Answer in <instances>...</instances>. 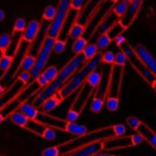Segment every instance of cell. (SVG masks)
Returning a JSON list of instances; mask_svg holds the SVG:
<instances>
[{"label":"cell","instance_id":"obj_1","mask_svg":"<svg viewBox=\"0 0 156 156\" xmlns=\"http://www.w3.org/2000/svg\"><path fill=\"white\" fill-rule=\"evenodd\" d=\"M86 62L87 60L85 59L82 53L75 55L60 69V70H58V73L55 80L48 86L40 90L38 93L34 96L31 103L35 107L39 109L44 101L52 96L53 94L57 93Z\"/></svg>","mask_w":156,"mask_h":156},{"label":"cell","instance_id":"obj_2","mask_svg":"<svg viewBox=\"0 0 156 156\" xmlns=\"http://www.w3.org/2000/svg\"><path fill=\"white\" fill-rule=\"evenodd\" d=\"M101 64V53L99 52L92 59L87 61L69 80L68 82L57 92L60 100L63 101L69 98L74 92H76L86 81L89 74Z\"/></svg>","mask_w":156,"mask_h":156},{"label":"cell","instance_id":"obj_3","mask_svg":"<svg viewBox=\"0 0 156 156\" xmlns=\"http://www.w3.org/2000/svg\"><path fill=\"white\" fill-rule=\"evenodd\" d=\"M113 136H114V133H113V128L112 125V126L99 128L91 132H88L84 135L78 136L74 139L59 144L57 146L59 150L60 156H65L85 145H88L90 144H92L98 141H103L105 139H108Z\"/></svg>","mask_w":156,"mask_h":156},{"label":"cell","instance_id":"obj_4","mask_svg":"<svg viewBox=\"0 0 156 156\" xmlns=\"http://www.w3.org/2000/svg\"><path fill=\"white\" fill-rule=\"evenodd\" d=\"M41 89L38 87L35 80L23 87L7 103L0 108V125L7 118H9L12 113L19 110L20 106L23 103L27 102L30 96L37 93V91H39Z\"/></svg>","mask_w":156,"mask_h":156},{"label":"cell","instance_id":"obj_5","mask_svg":"<svg viewBox=\"0 0 156 156\" xmlns=\"http://www.w3.org/2000/svg\"><path fill=\"white\" fill-rule=\"evenodd\" d=\"M70 0H59L58 6H57V12L50 22V24L48 27L46 35L48 37H52L54 39L58 38L60 36L62 29L65 26V23L68 18V15L70 10Z\"/></svg>","mask_w":156,"mask_h":156},{"label":"cell","instance_id":"obj_6","mask_svg":"<svg viewBox=\"0 0 156 156\" xmlns=\"http://www.w3.org/2000/svg\"><path fill=\"white\" fill-rule=\"evenodd\" d=\"M120 48L125 53V55L127 57V61L130 62V64L133 66V68L151 86L153 84V82L156 80V78L147 69V67L144 65V63L142 61V59L138 57V55L136 54V52L134 51V48L131 46V44L126 40L120 46Z\"/></svg>","mask_w":156,"mask_h":156},{"label":"cell","instance_id":"obj_7","mask_svg":"<svg viewBox=\"0 0 156 156\" xmlns=\"http://www.w3.org/2000/svg\"><path fill=\"white\" fill-rule=\"evenodd\" d=\"M55 39L52 37H48L45 36L40 48L38 49L37 55L36 57V62L33 69L31 70V78L33 80H35L40 73L45 69L51 53L53 52V45H54Z\"/></svg>","mask_w":156,"mask_h":156},{"label":"cell","instance_id":"obj_8","mask_svg":"<svg viewBox=\"0 0 156 156\" xmlns=\"http://www.w3.org/2000/svg\"><path fill=\"white\" fill-rule=\"evenodd\" d=\"M123 71H124V67L112 65V68L110 69V75H109L108 97L120 98Z\"/></svg>","mask_w":156,"mask_h":156},{"label":"cell","instance_id":"obj_9","mask_svg":"<svg viewBox=\"0 0 156 156\" xmlns=\"http://www.w3.org/2000/svg\"><path fill=\"white\" fill-rule=\"evenodd\" d=\"M95 90L90 87L86 82L78 90V93L76 95V98L72 101V104L70 106L71 109L77 111L79 113L81 114L82 111L85 109L88 101L93 95Z\"/></svg>","mask_w":156,"mask_h":156},{"label":"cell","instance_id":"obj_10","mask_svg":"<svg viewBox=\"0 0 156 156\" xmlns=\"http://www.w3.org/2000/svg\"><path fill=\"white\" fill-rule=\"evenodd\" d=\"M103 151H115L133 147L132 135H124L121 137H111L102 141Z\"/></svg>","mask_w":156,"mask_h":156},{"label":"cell","instance_id":"obj_11","mask_svg":"<svg viewBox=\"0 0 156 156\" xmlns=\"http://www.w3.org/2000/svg\"><path fill=\"white\" fill-rule=\"evenodd\" d=\"M143 3L144 0H132V2L129 4V7L126 14L119 20L120 25L122 27L124 30L128 29L133 24L141 11Z\"/></svg>","mask_w":156,"mask_h":156},{"label":"cell","instance_id":"obj_12","mask_svg":"<svg viewBox=\"0 0 156 156\" xmlns=\"http://www.w3.org/2000/svg\"><path fill=\"white\" fill-rule=\"evenodd\" d=\"M134 51L138 55V57L142 59L147 69L151 71V73L156 78V58L150 53V51L142 44H138L135 46Z\"/></svg>","mask_w":156,"mask_h":156},{"label":"cell","instance_id":"obj_13","mask_svg":"<svg viewBox=\"0 0 156 156\" xmlns=\"http://www.w3.org/2000/svg\"><path fill=\"white\" fill-rule=\"evenodd\" d=\"M40 27H41V24L38 20L37 19L30 20L27 23L24 32L22 33V40L28 43L29 45H32L35 42L37 37L38 36Z\"/></svg>","mask_w":156,"mask_h":156},{"label":"cell","instance_id":"obj_14","mask_svg":"<svg viewBox=\"0 0 156 156\" xmlns=\"http://www.w3.org/2000/svg\"><path fill=\"white\" fill-rule=\"evenodd\" d=\"M101 151H103L102 141H98L79 148L65 156H93L98 153H101Z\"/></svg>","mask_w":156,"mask_h":156},{"label":"cell","instance_id":"obj_15","mask_svg":"<svg viewBox=\"0 0 156 156\" xmlns=\"http://www.w3.org/2000/svg\"><path fill=\"white\" fill-rule=\"evenodd\" d=\"M138 133H140L144 141H146L152 147L153 149L156 152V133L150 127L148 126L146 123L144 122H142L140 124V126L138 127L137 131H136Z\"/></svg>","mask_w":156,"mask_h":156},{"label":"cell","instance_id":"obj_16","mask_svg":"<svg viewBox=\"0 0 156 156\" xmlns=\"http://www.w3.org/2000/svg\"><path fill=\"white\" fill-rule=\"evenodd\" d=\"M35 62H36V57H34L33 55L27 52L23 56V58L19 63V66L13 76V79L16 77V73L19 71H30L31 72V70L33 69V68L35 66Z\"/></svg>","mask_w":156,"mask_h":156},{"label":"cell","instance_id":"obj_17","mask_svg":"<svg viewBox=\"0 0 156 156\" xmlns=\"http://www.w3.org/2000/svg\"><path fill=\"white\" fill-rule=\"evenodd\" d=\"M61 102H62V101L58 97V93H55L52 96H50L49 98H48L47 100H45L39 108L41 109L42 112L49 113L52 111H54L57 107H58L61 104Z\"/></svg>","mask_w":156,"mask_h":156},{"label":"cell","instance_id":"obj_18","mask_svg":"<svg viewBox=\"0 0 156 156\" xmlns=\"http://www.w3.org/2000/svg\"><path fill=\"white\" fill-rule=\"evenodd\" d=\"M17 83H18V80H16L15 82H13L9 86V88L7 89V90L5 91V93L3 94V96L0 97V108L2 106H4L5 103H7L23 87H25V86H21V87H18L17 88Z\"/></svg>","mask_w":156,"mask_h":156},{"label":"cell","instance_id":"obj_19","mask_svg":"<svg viewBox=\"0 0 156 156\" xmlns=\"http://www.w3.org/2000/svg\"><path fill=\"white\" fill-rule=\"evenodd\" d=\"M64 133H67L69 134H71V135L78 137V136H81V135L86 134L88 133V128L83 124L68 122Z\"/></svg>","mask_w":156,"mask_h":156},{"label":"cell","instance_id":"obj_20","mask_svg":"<svg viewBox=\"0 0 156 156\" xmlns=\"http://www.w3.org/2000/svg\"><path fill=\"white\" fill-rule=\"evenodd\" d=\"M19 112H22L26 117H27L28 119L30 120H34L36 121L40 111L38 110V108L35 107L32 103H29V102H25L23 103L20 108H19Z\"/></svg>","mask_w":156,"mask_h":156},{"label":"cell","instance_id":"obj_21","mask_svg":"<svg viewBox=\"0 0 156 156\" xmlns=\"http://www.w3.org/2000/svg\"><path fill=\"white\" fill-rule=\"evenodd\" d=\"M85 31H86V26L75 21L68 32V37L69 38L75 40L79 37H81L84 35Z\"/></svg>","mask_w":156,"mask_h":156},{"label":"cell","instance_id":"obj_22","mask_svg":"<svg viewBox=\"0 0 156 156\" xmlns=\"http://www.w3.org/2000/svg\"><path fill=\"white\" fill-rule=\"evenodd\" d=\"M11 122L13 124H15L16 126L21 128V129H24L26 128V126L28 124L30 119H28L27 117H26L22 112H20L19 111H16L14 113H12L9 117Z\"/></svg>","mask_w":156,"mask_h":156},{"label":"cell","instance_id":"obj_23","mask_svg":"<svg viewBox=\"0 0 156 156\" xmlns=\"http://www.w3.org/2000/svg\"><path fill=\"white\" fill-rule=\"evenodd\" d=\"M14 61V57L11 55H1L0 56V80L5 76L6 72L9 70V69L11 68L12 64Z\"/></svg>","mask_w":156,"mask_h":156},{"label":"cell","instance_id":"obj_24","mask_svg":"<svg viewBox=\"0 0 156 156\" xmlns=\"http://www.w3.org/2000/svg\"><path fill=\"white\" fill-rule=\"evenodd\" d=\"M101 80H102V73L101 71H98L97 69H95V70H93L92 72H90L89 74V76H88V78H87L85 82L90 87H91L92 89L96 90V88L101 83Z\"/></svg>","mask_w":156,"mask_h":156},{"label":"cell","instance_id":"obj_25","mask_svg":"<svg viewBox=\"0 0 156 156\" xmlns=\"http://www.w3.org/2000/svg\"><path fill=\"white\" fill-rule=\"evenodd\" d=\"M12 43V37L9 33L4 32L0 35V53L2 55L6 54L9 47Z\"/></svg>","mask_w":156,"mask_h":156},{"label":"cell","instance_id":"obj_26","mask_svg":"<svg viewBox=\"0 0 156 156\" xmlns=\"http://www.w3.org/2000/svg\"><path fill=\"white\" fill-rule=\"evenodd\" d=\"M112 39L111 38L109 34L107 32H104L97 38L95 45L99 50H104L107 48H109V46L112 44Z\"/></svg>","mask_w":156,"mask_h":156},{"label":"cell","instance_id":"obj_27","mask_svg":"<svg viewBox=\"0 0 156 156\" xmlns=\"http://www.w3.org/2000/svg\"><path fill=\"white\" fill-rule=\"evenodd\" d=\"M87 45H88V40L85 37H79L74 40V42L71 46V51L75 55L81 54Z\"/></svg>","mask_w":156,"mask_h":156},{"label":"cell","instance_id":"obj_28","mask_svg":"<svg viewBox=\"0 0 156 156\" xmlns=\"http://www.w3.org/2000/svg\"><path fill=\"white\" fill-rule=\"evenodd\" d=\"M58 73V69L56 66L51 65V66H49L48 68H45V69L40 74L46 79V80L49 84L50 82H52L55 80V78L57 77Z\"/></svg>","mask_w":156,"mask_h":156},{"label":"cell","instance_id":"obj_29","mask_svg":"<svg viewBox=\"0 0 156 156\" xmlns=\"http://www.w3.org/2000/svg\"><path fill=\"white\" fill-rule=\"evenodd\" d=\"M98 53H99V49L96 47L95 43H88V45L86 46V48L82 52V55L84 56L85 59L89 61L92 59Z\"/></svg>","mask_w":156,"mask_h":156},{"label":"cell","instance_id":"obj_30","mask_svg":"<svg viewBox=\"0 0 156 156\" xmlns=\"http://www.w3.org/2000/svg\"><path fill=\"white\" fill-rule=\"evenodd\" d=\"M128 7H129V4L124 3L122 1H120V2H118V3L115 4L114 7L112 9V12H113V14L119 19H121L126 14V12L128 10Z\"/></svg>","mask_w":156,"mask_h":156},{"label":"cell","instance_id":"obj_31","mask_svg":"<svg viewBox=\"0 0 156 156\" xmlns=\"http://www.w3.org/2000/svg\"><path fill=\"white\" fill-rule=\"evenodd\" d=\"M27 20L24 17H16L13 26V32L12 33H18L22 34L27 27Z\"/></svg>","mask_w":156,"mask_h":156},{"label":"cell","instance_id":"obj_32","mask_svg":"<svg viewBox=\"0 0 156 156\" xmlns=\"http://www.w3.org/2000/svg\"><path fill=\"white\" fill-rule=\"evenodd\" d=\"M57 12V7L53 5H48L42 14V19L47 20V21H52V19L54 18L55 15Z\"/></svg>","mask_w":156,"mask_h":156},{"label":"cell","instance_id":"obj_33","mask_svg":"<svg viewBox=\"0 0 156 156\" xmlns=\"http://www.w3.org/2000/svg\"><path fill=\"white\" fill-rule=\"evenodd\" d=\"M106 108L110 112H114L119 109L120 99L116 97H107L106 99Z\"/></svg>","mask_w":156,"mask_h":156},{"label":"cell","instance_id":"obj_34","mask_svg":"<svg viewBox=\"0 0 156 156\" xmlns=\"http://www.w3.org/2000/svg\"><path fill=\"white\" fill-rule=\"evenodd\" d=\"M66 46H67V40H62V39H55V42H54V45H53V52L55 54H58V55H60L62 54L64 51H65V48H66Z\"/></svg>","mask_w":156,"mask_h":156},{"label":"cell","instance_id":"obj_35","mask_svg":"<svg viewBox=\"0 0 156 156\" xmlns=\"http://www.w3.org/2000/svg\"><path fill=\"white\" fill-rule=\"evenodd\" d=\"M42 139L48 141V142H52L56 139L57 137V134H56V132L54 129L52 128H49V127H46L45 130L43 131L41 136H40Z\"/></svg>","mask_w":156,"mask_h":156},{"label":"cell","instance_id":"obj_36","mask_svg":"<svg viewBox=\"0 0 156 156\" xmlns=\"http://www.w3.org/2000/svg\"><path fill=\"white\" fill-rule=\"evenodd\" d=\"M16 80L23 86H26V85L28 84L29 80H32V78H31V72L30 71H19Z\"/></svg>","mask_w":156,"mask_h":156},{"label":"cell","instance_id":"obj_37","mask_svg":"<svg viewBox=\"0 0 156 156\" xmlns=\"http://www.w3.org/2000/svg\"><path fill=\"white\" fill-rule=\"evenodd\" d=\"M126 62H127V57L122 50H121L117 54H115V59H114L113 65H116L119 67H124Z\"/></svg>","mask_w":156,"mask_h":156},{"label":"cell","instance_id":"obj_38","mask_svg":"<svg viewBox=\"0 0 156 156\" xmlns=\"http://www.w3.org/2000/svg\"><path fill=\"white\" fill-rule=\"evenodd\" d=\"M114 59H115V54L112 51H105L101 53V62L108 65H113Z\"/></svg>","mask_w":156,"mask_h":156},{"label":"cell","instance_id":"obj_39","mask_svg":"<svg viewBox=\"0 0 156 156\" xmlns=\"http://www.w3.org/2000/svg\"><path fill=\"white\" fill-rule=\"evenodd\" d=\"M112 128H113V133H114L115 137H121V136L126 135L127 130H126V127L124 124L117 123V124L112 125Z\"/></svg>","mask_w":156,"mask_h":156},{"label":"cell","instance_id":"obj_40","mask_svg":"<svg viewBox=\"0 0 156 156\" xmlns=\"http://www.w3.org/2000/svg\"><path fill=\"white\" fill-rule=\"evenodd\" d=\"M41 156H60V154L58 146L53 145L45 148L41 153Z\"/></svg>","mask_w":156,"mask_h":156},{"label":"cell","instance_id":"obj_41","mask_svg":"<svg viewBox=\"0 0 156 156\" xmlns=\"http://www.w3.org/2000/svg\"><path fill=\"white\" fill-rule=\"evenodd\" d=\"M126 122L128 124L129 127H131L133 130L137 131L138 127L140 126V124L143 122L139 118L135 117V116H130L126 119Z\"/></svg>","mask_w":156,"mask_h":156},{"label":"cell","instance_id":"obj_42","mask_svg":"<svg viewBox=\"0 0 156 156\" xmlns=\"http://www.w3.org/2000/svg\"><path fill=\"white\" fill-rule=\"evenodd\" d=\"M80 116V113H79L77 111L69 108L67 114H66V121L69 122H76L79 119V117Z\"/></svg>","mask_w":156,"mask_h":156},{"label":"cell","instance_id":"obj_43","mask_svg":"<svg viewBox=\"0 0 156 156\" xmlns=\"http://www.w3.org/2000/svg\"><path fill=\"white\" fill-rule=\"evenodd\" d=\"M85 0H70V8L76 11H80L83 7Z\"/></svg>","mask_w":156,"mask_h":156},{"label":"cell","instance_id":"obj_44","mask_svg":"<svg viewBox=\"0 0 156 156\" xmlns=\"http://www.w3.org/2000/svg\"><path fill=\"white\" fill-rule=\"evenodd\" d=\"M132 139H133V145H134V146L143 144L144 141V137H143L140 133H136L135 134H133V135H132Z\"/></svg>","mask_w":156,"mask_h":156},{"label":"cell","instance_id":"obj_45","mask_svg":"<svg viewBox=\"0 0 156 156\" xmlns=\"http://www.w3.org/2000/svg\"><path fill=\"white\" fill-rule=\"evenodd\" d=\"M115 42H116V44L120 47L123 42H125L126 41V38L123 37V36H122V35H120V36H118L117 37H115Z\"/></svg>","mask_w":156,"mask_h":156},{"label":"cell","instance_id":"obj_46","mask_svg":"<svg viewBox=\"0 0 156 156\" xmlns=\"http://www.w3.org/2000/svg\"><path fill=\"white\" fill-rule=\"evenodd\" d=\"M5 18V13L3 9L0 8V22H3Z\"/></svg>","mask_w":156,"mask_h":156},{"label":"cell","instance_id":"obj_47","mask_svg":"<svg viewBox=\"0 0 156 156\" xmlns=\"http://www.w3.org/2000/svg\"><path fill=\"white\" fill-rule=\"evenodd\" d=\"M93 156H115L113 155V154H104V153H98V154H94Z\"/></svg>","mask_w":156,"mask_h":156},{"label":"cell","instance_id":"obj_48","mask_svg":"<svg viewBox=\"0 0 156 156\" xmlns=\"http://www.w3.org/2000/svg\"><path fill=\"white\" fill-rule=\"evenodd\" d=\"M5 88L0 84V97H2V96H3V94L5 93Z\"/></svg>","mask_w":156,"mask_h":156},{"label":"cell","instance_id":"obj_49","mask_svg":"<svg viewBox=\"0 0 156 156\" xmlns=\"http://www.w3.org/2000/svg\"><path fill=\"white\" fill-rule=\"evenodd\" d=\"M151 87H152V89L154 90V91L156 93V80L153 82V84L151 85Z\"/></svg>","mask_w":156,"mask_h":156},{"label":"cell","instance_id":"obj_50","mask_svg":"<svg viewBox=\"0 0 156 156\" xmlns=\"http://www.w3.org/2000/svg\"><path fill=\"white\" fill-rule=\"evenodd\" d=\"M121 1H122L124 3H127V4H130L132 2V0H121Z\"/></svg>","mask_w":156,"mask_h":156},{"label":"cell","instance_id":"obj_51","mask_svg":"<svg viewBox=\"0 0 156 156\" xmlns=\"http://www.w3.org/2000/svg\"><path fill=\"white\" fill-rule=\"evenodd\" d=\"M111 1H112V3H115V4H116V3H118V2H120L121 0H111Z\"/></svg>","mask_w":156,"mask_h":156}]
</instances>
